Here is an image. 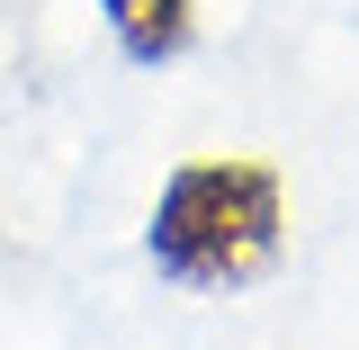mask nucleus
Masks as SVG:
<instances>
[{
    "label": "nucleus",
    "mask_w": 359,
    "mask_h": 350,
    "mask_svg": "<svg viewBox=\"0 0 359 350\" xmlns=\"http://www.w3.org/2000/svg\"><path fill=\"white\" fill-rule=\"evenodd\" d=\"M278 243H287V189L269 162L243 153L180 162L144 224V252L171 288H252L278 261Z\"/></svg>",
    "instance_id": "nucleus-1"
},
{
    "label": "nucleus",
    "mask_w": 359,
    "mask_h": 350,
    "mask_svg": "<svg viewBox=\"0 0 359 350\" xmlns=\"http://www.w3.org/2000/svg\"><path fill=\"white\" fill-rule=\"evenodd\" d=\"M99 18H108L126 63H171L198 27V0H99Z\"/></svg>",
    "instance_id": "nucleus-2"
}]
</instances>
